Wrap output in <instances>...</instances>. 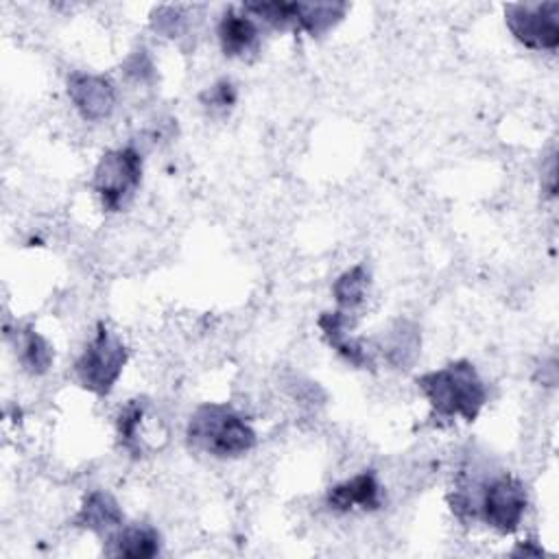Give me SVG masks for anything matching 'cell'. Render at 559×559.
Wrapping results in <instances>:
<instances>
[{"label":"cell","instance_id":"1","mask_svg":"<svg viewBox=\"0 0 559 559\" xmlns=\"http://www.w3.org/2000/svg\"><path fill=\"white\" fill-rule=\"evenodd\" d=\"M417 386L439 419L463 417L474 421L487 402L485 382L469 360H454L441 369L426 371L417 376Z\"/></svg>","mask_w":559,"mask_h":559},{"label":"cell","instance_id":"2","mask_svg":"<svg viewBox=\"0 0 559 559\" xmlns=\"http://www.w3.org/2000/svg\"><path fill=\"white\" fill-rule=\"evenodd\" d=\"M188 443L216 459H236L255 445V432L247 419L227 404H201L186 428Z\"/></svg>","mask_w":559,"mask_h":559},{"label":"cell","instance_id":"3","mask_svg":"<svg viewBox=\"0 0 559 559\" xmlns=\"http://www.w3.org/2000/svg\"><path fill=\"white\" fill-rule=\"evenodd\" d=\"M127 358V345L105 323H98L94 338L74 362V376L85 391L105 397L116 386Z\"/></svg>","mask_w":559,"mask_h":559},{"label":"cell","instance_id":"4","mask_svg":"<svg viewBox=\"0 0 559 559\" xmlns=\"http://www.w3.org/2000/svg\"><path fill=\"white\" fill-rule=\"evenodd\" d=\"M142 181V155L133 146H120L103 153L94 168L92 188L107 212H120L135 194Z\"/></svg>","mask_w":559,"mask_h":559},{"label":"cell","instance_id":"5","mask_svg":"<svg viewBox=\"0 0 559 559\" xmlns=\"http://www.w3.org/2000/svg\"><path fill=\"white\" fill-rule=\"evenodd\" d=\"M504 22L511 35L531 50H557L559 2H509Z\"/></svg>","mask_w":559,"mask_h":559},{"label":"cell","instance_id":"6","mask_svg":"<svg viewBox=\"0 0 559 559\" xmlns=\"http://www.w3.org/2000/svg\"><path fill=\"white\" fill-rule=\"evenodd\" d=\"M66 85L68 96L83 120L100 122L114 114L118 94L107 76L92 72H72Z\"/></svg>","mask_w":559,"mask_h":559},{"label":"cell","instance_id":"7","mask_svg":"<svg viewBox=\"0 0 559 559\" xmlns=\"http://www.w3.org/2000/svg\"><path fill=\"white\" fill-rule=\"evenodd\" d=\"M352 317L349 312L334 310V312H323L317 321L325 343L338 352L349 365L358 369H373V349H369V343L365 338H354L347 334L352 328Z\"/></svg>","mask_w":559,"mask_h":559},{"label":"cell","instance_id":"8","mask_svg":"<svg viewBox=\"0 0 559 559\" xmlns=\"http://www.w3.org/2000/svg\"><path fill=\"white\" fill-rule=\"evenodd\" d=\"M216 35L225 57L247 59L260 50V31L247 11L227 9L218 20Z\"/></svg>","mask_w":559,"mask_h":559},{"label":"cell","instance_id":"9","mask_svg":"<svg viewBox=\"0 0 559 559\" xmlns=\"http://www.w3.org/2000/svg\"><path fill=\"white\" fill-rule=\"evenodd\" d=\"M325 502L332 511L347 513L354 509L376 511L380 507V485L371 469H365L328 489Z\"/></svg>","mask_w":559,"mask_h":559},{"label":"cell","instance_id":"10","mask_svg":"<svg viewBox=\"0 0 559 559\" xmlns=\"http://www.w3.org/2000/svg\"><path fill=\"white\" fill-rule=\"evenodd\" d=\"M72 524L79 528L92 531L100 537H109L116 528L124 524V515L118 500L111 493L103 489H94L83 498Z\"/></svg>","mask_w":559,"mask_h":559},{"label":"cell","instance_id":"11","mask_svg":"<svg viewBox=\"0 0 559 559\" xmlns=\"http://www.w3.org/2000/svg\"><path fill=\"white\" fill-rule=\"evenodd\" d=\"M105 555L109 557H131L148 559L155 557L162 548V537L151 524H122L109 537H105Z\"/></svg>","mask_w":559,"mask_h":559},{"label":"cell","instance_id":"12","mask_svg":"<svg viewBox=\"0 0 559 559\" xmlns=\"http://www.w3.org/2000/svg\"><path fill=\"white\" fill-rule=\"evenodd\" d=\"M419 330L415 323L411 321H395V325L382 336L378 349L382 352V356L386 358L389 365L397 367V369H406L415 362L417 354H419Z\"/></svg>","mask_w":559,"mask_h":559},{"label":"cell","instance_id":"13","mask_svg":"<svg viewBox=\"0 0 559 559\" xmlns=\"http://www.w3.org/2000/svg\"><path fill=\"white\" fill-rule=\"evenodd\" d=\"M347 11V2H295V31H304L310 37H321L334 28Z\"/></svg>","mask_w":559,"mask_h":559},{"label":"cell","instance_id":"14","mask_svg":"<svg viewBox=\"0 0 559 559\" xmlns=\"http://www.w3.org/2000/svg\"><path fill=\"white\" fill-rule=\"evenodd\" d=\"M369 284L371 280L365 264H356L343 271L332 284V295H334V301L338 304V310L354 312L356 308H360L367 299Z\"/></svg>","mask_w":559,"mask_h":559},{"label":"cell","instance_id":"15","mask_svg":"<svg viewBox=\"0 0 559 559\" xmlns=\"http://www.w3.org/2000/svg\"><path fill=\"white\" fill-rule=\"evenodd\" d=\"M15 347H17V358L28 373L41 376L52 367V360H55L52 345L35 330L31 328L20 330L15 334Z\"/></svg>","mask_w":559,"mask_h":559},{"label":"cell","instance_id":"16","mask_svg":"<svg viewBox=\"0 0 559 559\" xmlns=\"http://www.w3.org/2000/svg\"><path fill=\"white\" fill-rule=\"evenodd\" d=\"M146 415V402L144 400H131L118 415L116 428H118V439L127 452L133 456L142 454V437H140V426Z\"/></svg>","mask_w":559,"mask_h":559},{"label":"cell","instance_id":"17","mask_svg":"<svg viewBox=\"0 0 559 559\" xmlns=\"http://www.w3.org/2000/svg\"><path fill=\"white\" fill-rule=\"evenodd\" d=\"M151 24L164 37H179L186 31L188 15H186V11L181 7L166 4V7H159V9L153 11Z\"/></svg>","mask_w":559,"mask_h":559},{"label":"cell","instance_id":"18","mask_svg":"<svg viewBox=\"0 0 559 559\" xmlns=\"http://www.w3.org/2000/svg\"><path fill=\"white\" fill-rule=\"evenodd\" d=\"M199 100L210 111H227L236 105V87L231 81L221 79L214 85H210L207 90H203Z\"/></svg>","mask_w":559,"mask_h":559},{"label":"cell","instance_id":"19","mask_svg":"<svg viewBox=\"0 0 559 559\" xmlns=\"http://www.w3.org/2000/svg\"><path fill=\"white\" fill-rule=\"evenodd\" d=\"M127 74H133L138 81H144V79L153 76V66H151L144 50L131 55V59L127 61Z\"/></svg>","mask_w":559,"mask_h":559},{"label":"cell","instance_id":"20","mask_svg":"<svg viewBox=\"0 0 559 559\" xmlns=\"http://www.w3.org/2000/svg\"><path fill=\"white\" fill-rule=\"evenodd\" d=\"M513 557H520V555H524V557H528V555H533V557H539V555H544V550L539 548V546H531V542H520L518 544V548L511 552Z\"/></svg>","mask_w":559,"mask_h":559}]
</instances>
